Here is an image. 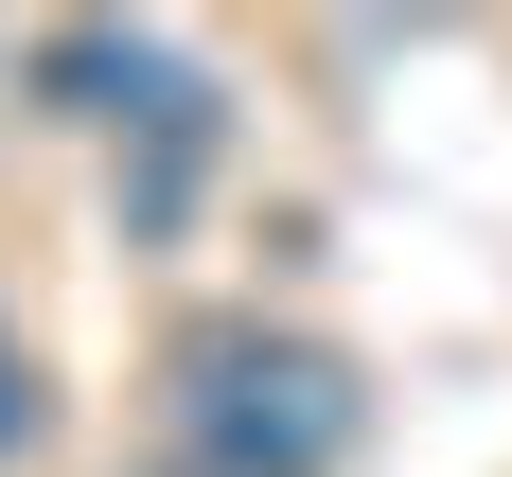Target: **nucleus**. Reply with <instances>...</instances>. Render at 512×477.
I'll return each mask as SVG.
<instances>
[{"label":"nucleus","instance_id":"nucleus-2","mask_svg":"<svg viewBox=\"0 0 512 477\" xmlns=\"http://www.w3.org/2000/svg\"><path fill=\"white\" fill-rule=\"evenodd\" d=\"M18 424H36V407H18V354H0V460H18Z\"/></svg>","mask_w":512,"mask_h":477},{"label":"nucleus","instance_id":"nucleus-1","mask_svg":"<svg viewBox=\"0 0 512 477\" xmlns=\"http://www.w3.org/2000/svg\"><path fill=\"white\" fill-rule=\"evenodd\" d=\"M177 407H195L212 477H336L354 460V371L318 336H265V318H230V336L177 354Z\"/></svg>","mask_w":512,"mask_h":477}]
</instances>
